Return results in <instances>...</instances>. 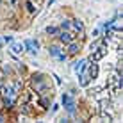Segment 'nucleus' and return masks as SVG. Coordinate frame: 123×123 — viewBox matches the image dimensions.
<instances>
[{"instance_id": "f257e3e1", "label": "nucleus", "mask_w": 123, "mask_h": 123, "mask_svg": "<svg viewBox=\"0 0 123 123\" xmlns=\"http://www.w3.org/2000/svg\"><path fill=\"white\" fill-rule=\"evenodd\" d=\"M61 27L64 29V31L71 32V34H77V32H82L84 31V27H82V23H80V22H62Z\"/></svg>"}, {"instance_id": "f03ea898", "label": "nucleus", "mask_w": 123, "mask_h": 123, "mask_svg": "<svg viewBox=\"0 0 123 123\" xmlns=\"http://www.w3.org/2000/svg\"><path fill=\"white\" fill-rule=\"evenodd\" d=\"M105 54H107V45H105V43H100V45H98V46H96V48L91 52V61H93V62L100 61V59L104 57Z\"/></svg>"}, {"instance_id": "7ed1b4c3", "label": "nucleus", "mask_w": 123, "mask_h": 123, "mask_svg": "<svg viewBox=\"0 0 123 123\" xmlns=\"http://www.w3.org/2000/svg\"><path fill=\"white\" fill-rule=\"evenodd\" d=\"M62 105H64V109H66L70 114H75V102L71 100L70 95H66V93L62 95Z\"/></svg>"}, {"instance_id": "20e7f679", "label": "nucleus", "mask_w": 123, "mask_h": 123, "mask_svg": "<svg viewBox=\"0 0 123 123\" xmlns=\"http://www.w3.org/2000/svg\"><path fill=\"white\" fill-rule=\"evenodd\" d=\"M37 46H39V45H37V41L27 39V41H25V45H23V48H27L31 54H36V52H37Z\"/></svg>"}, {"instance_id": "39448f33", "label": "nucleus", "mask_w": 123, "mask_h": 123, "mask_svg": "<svg viewBox=\"0 0 123 123\" xmlns=\"http://www.w3.org/2000/svg\"><path fill=\"white\" fill-rule=\"evenodd\" d=\"M73 34H71V32H68V31H64V32H61V36H59V39H61L62 41V43H71V39H73Z\"/></svg>"}, {"instance_id": "423d86ee", "label": "nucleus", "mask_w": 123, "mask_h": 123, "mask_svg": "<svg viewBox=\"0 0 123 123\" xmlns=\"http://www.w3.org/2000/svg\"><path fill=\"white\" fill-rule=\"evenodd\" d=\"M22 52H23V45L22 43H14L11 46V54H12V55H20Z\"/></svg>"}, {"instance_id": "0eeeda50", "label": "nucleus", "mask_w": 123, "mask_h": 123, "mask_svg": "<svg viewBox=\"0 0 123 123\" xmlns=\"http://www.w3.org/2000/svg\"><path fill=\"white\" fill-rule=\"evenodd\" d=\"M86 64H87V61H79V62H75V68H73V70H75V73H82V71L84 70H86Z\"/></svg>"}, {"instance_id": "6e6552de", "label": "nucleus", "mask_w": 123, "mask_h": 123, "mask_svg": "<svg viewBox=\"0 0 123 123\" xmlns=\"http://www.w3.org/2000/svg\"><path fill=\"white\" fill-rule=\"evenodd\" d=\"M87 75H89V79H96V75H98V66H96L95 62L89 66V73Z\"/></svg>"}, {"instance_id": "1a4fd4ad", "label": "nucleus", "mask_w": 123, "mask_h": 123, "mask_svg": "<svg viewBox=\"0 0 123 123\" xmlns=\"http://www.w3.org/2000/svg\"><path fill=\"white\" fill-rule=\"evenodd\" d=\"M70 46H68V54H71V55H75V54L79 52V45L77 43H68Z\"/></svg>"}, {"instance_id": "9d476101", "label": "nucleus", "mask_w": 123, "mask_h": 123, "mask_svg": "<svg viewBox=\"0 0 123 123\" xmlns=\"http://www.w3.org/2000/svg\"><path fill=\"white\" fill-rule=\"evenodd\" d=\"M79 84H80V86H87V84H89V75H80Z\"/></svg>"}, {"instance_id": "9b49d317", "label": "nucleus", "mask_w": 123, "mask_h": 123, "mask_svg": "<svg viewBox=\"0 0 123 123\" xmlns=\"http://www.w3.org/2000/svg\"><path fill=\"white\" fill-rule=\"evenodd\" d=\"M57 54H59V48H57V46H50V55L57 57Z\"/></svg>"}, {"instance_id": "f8f14e48", "label": "nucleus", "mask_w": 123, "mask_h": 123, "mask_svg": "<svg viewBox=\"0 0 123 123\" xmlns=\"http://www.w3.org/2000/svg\"><path fill=\"white\" fill-rule=\"evenodd\" d=\"M57 32V27H46V34H55Z\"/></svg>"}, {"instance_id": "ddd939ff", "label": "nucleus", "mask_w": 123, "mask_h": 123, "mask_svg": "<svg viewBox=\"0 0 123 123\" xmlns=\"http://www.w3.org/2000/svg\"><path fill=\"white\" fill-rule=\"evenodd\" d=\"M27 9L31 11V12H34V9H36V7L32 6V2H27Z\"/></svg>"}, {"instance_id": "4468645a", "label": "nucleus", "mask_w": 123, "mask_h": 123, "mask_svg": "<svg viewBox=\"0 0 123 123\" xmlns=\"http://www.w3.org/2000/svg\"><path fill=\"white\" fill-rule=\"evenodd\" d=\"M0 121H4V118H2V116H0Z\"/></svg>"}]
</instances>
